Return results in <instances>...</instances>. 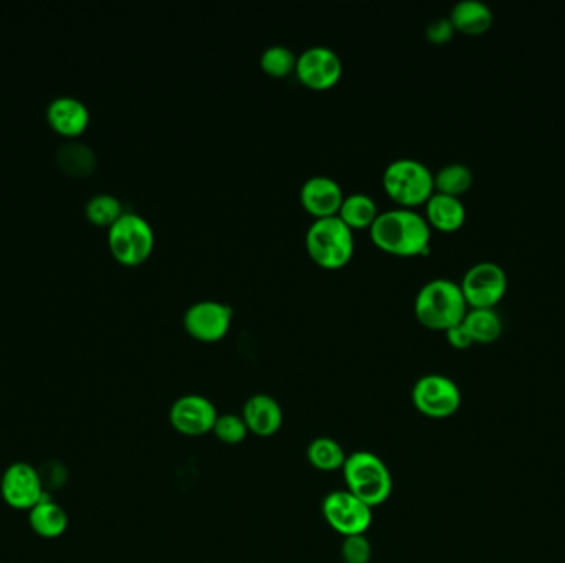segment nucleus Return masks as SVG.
<instances>
[{
  "label": "nucleus",
  "mask_w": 565,
  "mask_h": 563,
  "mask_svg": "<svg viewBox=\"0 0 565 563\" xmlns=\"http://www.w3.org/2000/svg\"><path fill=\"white\" fill-rule=\"evenodd\" d=\"M372 242L380 250L397 256H415L427 253L432 228L422 213L409 207L379 212L371 227Z\"/></svg>",
  "instance_id": "nucleus-1"
},
{
  "label": "nucleus",
  "mask_w": 565,
  "mask_h": 563,
  "mask_svg": "<svg viewBox=\"0 0 565 563\" xmlns=\"http://www.w3.org/2000/svg\"><path fill=\"white\" fill-rule=\"evenodd\" d=\"M415 316L423 326L447 331L463 321L468 303L460 284L448 278H433L418 289L415 296Z\"/></svg>",
  "instance_id": "nucleus-2"
},
{
  "label": "nucleus",
  "mask_w": 565,
  "mask_h": 563,
  "mask_svg": "<svg viewBox=\"0 0 565 563\" xmlns=\"http://www.w3.org/2000/svg\"><path fill=\"white\" fill-rule=\"evenodd\" d=\"M341 471L347 491L372 509L392 496V473L376 453L354 451L347 456Z\"/></svg>",
  "instance_id": "nucleus-3"
},
{
  "label": "nucleus",
  "mask_w": 565,
  "mask_h": 563,
  "mask_svg": "<svg viewBox=\"0 0 565 563\" xmlns=\"http://www.w3.org/2000/svg\"><path fill=\"white\" fill-rule=\"evenodd\" d=\"M304 242L314 263L328 270L346 266L354 255V233L338 215L316 218L309 225Z\"/></svg>",
  "instance_id": "nucleus-4"
},
{
  "label": "nucleus",
  "mask_w": 565,
  "mask_h": 563,
  "mask_svg": "<svg viewBox=\"0 0 565 563\" xmlns=\"http://www.w3.org/2000/svg\"><path fill=\"white\" fill-rule=\"evenodd\" d=\"M382 184L387 194L404 207L425 204L435 192L433 172L414 157H399L385 167Z\"/></svg>",
  "instance_id": "nucleus-5"
},
{
  "label": "nucleus",
  "mask_w": 565,
  "mask_h": 563,
  "mask_svg": "<svg viewBox=\"0 0 565 563\" xmlns=\"http://www.w3.org/2000/svg\"><path fill=\"white\" fill-rule=\"evenodd\" d=\"M154 240L151 223L136 212H124L108 228V245L121 265L136 266L148 260Z\"/></svg>",
  "instance_id": "nucleus-6"
},
{
  "label": "nucleus",
  "mask_w": 565,
  "mask_h": 563,
  "mask_svg": "<svg viewBox=\"0 0 565 563\" xmlns=\"http://www.w3.org/2000/svg\"><path fill=\"white\" fill-rule=\"evenodd\" d=\"M412 403L423 417L447 420L460 410V388L447 375H423L412 388Z\"/></svg>",
  "instance_id": "nucleus-7"
},
{
  "label": "nucleus",
  "mask_w": 565,
  "mask_h": 563,
  "mask_svg": "<svg viewBox=\"0 0 565 563\" xmlns=\"http://www.w3.org/2000/svg\"><path fill=\"white\" fill-rule=\"evenodd\" d=\"M321 512L328 526L344 537L366 534L372 524V507L352 496L347 489L324 497Z\"/></svg>",
  "instance_id": "nucleus-8"
},
{
  "label": "nucleus",
  "mask_w": 565,
  "mask_h": 563,
  "mask_svg": "<svg viewBox=\"0 0 565 563\" xmlns=\"http://www.w3.org/2000/svg\"><path fill=\"white\" fill-rule=\"evenodd\" d=\"M460 286L468 306L493 308L508 289V276L498 263L480 261L466 270Z\"/></svg>",
  "instance_id": "nucleus-9"
},
{
  "label": "nucleus",
  "mask_w": 565,
  "mask_h": 563,
  "mask_svg": "<svg viewBox=\"0 0 565 563\" xmlns=\"http://www.w3.org/2000/svg\"><path fill=\"white\" fill-rule=\"evenodd\" d=\"M233 311L228 304L202 299L190 304L184 313V327L190 336L202 342H217L227 336Z\"/></svg>",
  "instance_id": "nucleus-10"
},
{
  "label": "nucleus",
  "mask_w": 565,
  "mask_h": 563,
  "mask_svg": "<svg viewBox=\"0 0 565 563\" xmlns=\"http://www.w3.org/2000/svg\"><path fill=\"white\" fill-rule=\"evenodd\" d=\"M296 75L313 90H328L342 75V60L333 48L313 45L298 55Z\"/></svg>",
  "instance_id": "nucleus-11"
},
{
  "label": "nucleus",
  "mask_w": 565,
  "mask_h": 563,
  "mask_svg": "<svg viewBox=\"0 0 565 563\" xmlns=\"http://www.w3.org/2000/svg\"><path fill=\"white\" fill-rule=\"evenodd\" d=\"M219 412L214 403L204 395H184L172 403L169 422L172 428L184 436L209 435L214 430Z\"/></svg>",
  "instance_id": "nucleus-12"
},
{
  "label": "nucleus",
  "mask_w": 565,
  "mask_h": 563,
  "mask_svg": "<svg viewBox=\"0 0 565 563\" xmlns=\"http://www.w3.org/2000/svg\"><path fill=\"white\" fill-rule=\"evenodd\" d=\"M2 496L14 509H34L45 496L37 469L30 464H12L2 479Z\"/></svg>",
  "instance_id": "nucleus-13"
},
{
  "label": "nucleus",
  "mask_w": 565,
  "mask_h": 563,
  "mask_svg": "<svg viewBox=\"0 0 565 563\" xmlns=\"http://www.w3.org/2000/svg\"><path fill=\"white\" fill-rule=\"evenodd\" d=\"M301 204L313 217L323 218L338 215L344 192L338 180L329 176L309 177L300 190Z\"/></svg>",
  "instance_id": "nucleus-14"
},
{
  "label": "nucleus",
  "mask_w": 565,
  "mask_h": 563,
  "mask_svg": "<svg viewBox=\"0 0 565 563\" xmlns=\"http://www.w3.org/2000/svg\"><path fill=\"white\" fill-rule=\"evenodd\" d=\"M242 418L248 433L260 438H270L283 426V408L275 397L257 393L243 405Z\"/></svg>",
  "instance_id": "nucleus-15"
},
{
  "label": "nucleus",
  "mask_w": 565,
  "mask_h": 563,
  "mask_svg": "<svg viewBox=\"0 0 565 563\" xmlns=\"http://www.w3.org/2000/svg\"><path fill=\"white\" fill-rule=\"evenodd\" d=\"M47 119L57 133L67 138L80 136L90 123V111L75 96H58L48 105Z\"/></svg>",
  "instance_id": "nucleus-16"
},
{
  "label": "nucleus",
  "mask_w": 565,
  "mask_h": 563,
  "mask_svg": "<svg viewBox=\"0 0 565 563\" xmlns=\"http://www.w3.org/2000/svg\"><path fill=\"white\" fill-rule=\"evenodd\" d=\"M427 222L442 232H455L465 223L466 209L460 197L433 192L425 202Z\"/></svg>",
  "instance_id": "nucleus-17"
},
{
  "label": "nucleus",
  "mask_w": 565,
  "mask_h": 563,
  "mask_svg": "<svg viewBox=\"0 0 565 563\" xmlns=\"http://www.w3.org/2000/svg\"><path fill=\"white\" fill-rule=\"evenodd\" d=\"M455 30L465 34H483L493 24V10L483 0H458L452 7L450 17Z\"/></svg>",
  "instance_id": "nucleus-18"
},
{
  "label": "nucleus",
  "mask_w": 565,
  "mask_h": 563,
  "mask_svg": "<svg viewBox=\"0 0 565 563\" xmlns=\"http://www.w3.org/2000/svg\"><path fill=\"white\" fill-rule=\"evenodd\" d=\"M30 526L40 537L55 539L67 530V512L63 511V507L58 506L57 502L43 496L42 501L38 502L34 509H30Z\"/></svg>",
  "instance_id": "nucleus-19"
},
{
  "label": "nucleus",
  "mask_w": 565,
  "mask_h": 563,
  "mask_svg": "<svg viewBox=\"0 0 565 563\" xmlns=\"http://www.w3.org/2000/svg\"><path fill=\"white\" fill-rule=\"evenodd\" d=\"M377 215H379V210H377L376 200L372 199L371 195L362 194V192L344 195L338 212V217L352 230L371 227Z\"/></svg>",
  "instance_id": "nucleus-20"
},
{
  "label": "nucleus",
  "mask_w": 565,
  "mask_h": 563,
  "mask_svg": "<svg viewBox=\"0 0 565 563\" xmlns=\"http://www.w3.org/2000/svg\"><path fill=\"white\" fill-rule=\"evenodd\" d=\"M306 458L314 469L323 473H333L342 469L347 455L338 441L329 436H319L309 443Z\"/></svg>",
  "instance_id": "nucleus-21"
},
{
  "label": "nucleus",
  "mask_w": 565,
  "mask_h": 563,
  "mask_svg": "<svg viewBox=\"0 0 565 563\" xmlns=\"http://www.w3.org/2000/svg\"><path fill=\"white\" fill-rule=\"evenodd\" d=\"M463 324L470 332L473 342L490 344L503 332L501 317L493 308H471L463 317Z\"/></svg>",
  "instance_id": "nucleus-22"
},
{
  "label": "nucleus",
  "mask_w": 565,
  "mask_h": 563,
  "mask_svg": "<svg viewBox=\"0 0 565 563\" xmlns=\"http://www.w3.org/2000/svg\"><path fill=\"white\" fill-rule=\"evenodd\" d=\"M433 184H435V192L458 197L470 189L473 184V172L461 162H452L438 169L437 174H433Z\"/></svg>",
  "instance_id": "nucleus-23"
},
{
  "label": "nucleus",
  "mask_w": 565,
  "mask_h": 563,
  "mask_svg": "<svg viewBox=\"0 0 565 563\" xmlns=\"http://www.w3.org/2000/svg\"><path fill=\"white\" fill-rule=\"evenodd\" d=\"M58 161L63 169L73 176H88L93 172L96 164L95 152L91 151L86 144H63L58 152Z\"/></svg>",
  "instance_id": "nucleus-24"
},
{
  "label": "nucleus",
  "mask_w": 565,
  "mask_h": 563,
  "mask_svg": "<svg viewBox=\"0 0 565 563\" xmlns=\"http://www.w3.org/2000/svg\"><path fill=\"white\" fill-rule=\"evenodd\" d=\"M86 217L98 227L110 228L121 215H123V204L118 197L111 194H96L86 202Z\"/></svg>",
  "instance_id": "nucleus-25"
},
{
  "label": "nucleus",
  "mask_w": 565,
  "mask_h": 563,
  "mask_svg": "<svg viewBox=\"0 0 565 563\" xmlns=\"http://www.w3.org/2000/svg\"><path fill=\"white\" fill-rule=\"evenodd\" d=\"M296 60H298V55L290 47L276 43L263 50L260 65L268 75L280 78L296 70Z\"/></svg>",
  "instance_id": "nucleus-26"
},
{
  "label": "nucleus",
  "mask_w": 565,
  "mask_h": 563,
  "mask_svg": "<svg viewBox=\"0 0 565 563\" xmlns=\"http://www.w3.org/2000/svg\"><path fill=\"white\" fill-rule=\"evenodd\" d=\"M212 433L224 445L235 446L240 445L247 438L248 428L243 422L242 415L225 413V415H219V418H217Z\"/></svg>",
  "instance_id": "nucleus-27"
},
{
  "label": "nucleus",
  "mask_w": 565,
  "mask_h": 563,
  "mask_svg": "<svg viewBox=\"0 0 565 563\" xmlns=\"http://www.w3.org/2000/svg\"><path fill=\"white\" fill-rule=\"evenodd\" d=\"M341 557L344 563H369L372 559L371 540L366 534L349 535L344 537L341 547Z\"/></svg>",
  "instance_id": "nucleus-28"
},
{
  "label": "nucleus",
  "mask_w": 565,
  "mask_h": 563,
  "mask_svg": "<svg viewBox=\"0 0 565 563\" xmlns=\"http://www.w3.org/2000/svg\"><path fill=\"white\" fill-rule=\"evenodd\" d=\"M455 27L452 20L440 17L427 25V38L433 43H445L453 37Z\"/></svg>",
  "instance_id": "nucleus-29"
},
{
  "label": "nucleus",
  "mask_w": 565,
  "mask_h": 563,
  "mask_svg": "<svg viewBox=\"0 0 565 563\" xmlns=\"http://www.w3.org/2000/svg\"><path fill=\"white\" fill-rule=\"evenodd\" d=\"M445 332H447L448 342H450L455 349H468V347L473 344L470 332L466 329L463 321L458 322L455 326L448 327Z\"/></svg>",
  "instance_id": "nucleus-30"
}]
</instances>
